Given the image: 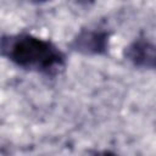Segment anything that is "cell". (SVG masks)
<instances>
[{"instance_id": "1", "label": "cell", "mask_w": 156, "mask_h": 156, "mask_svg": "<svg viewBox=\"0 0 156 156\" xmlns=\"http://www.w3.org/2000/svg\"><path fill=\"white\" fill-rule=\"evenodd\" d=\"M0 52L16 67L46 77L60 74L67 63L66 54L54 41L26 32L4 34Z\"/></svg>"}, {"instance_id": "2", "label": "cell", "mask_w": 156, "mask_h": 156, "mask_svg": "<svg viewBox=\"0 0 156 156\" xmlns=\"http://www.w3.org/2000/svg\"><path fill=\"white\" fill-rule=\"evenodd\" d=\"M111 33L105 29L82 28L68 44L71 51L83 56H105L110 50Z\"/></svg>"}, {"instance_id": "3", "label": "cell", "mask_w": 156, "mask_h": 156, "mask_svg": "<svg viewBox=\"0 0 156 156\" xmlns=\"http://www.w3.org/2000/svg\"><path fill=\"white\" fill-rule=\"evenodd\" d=\"M123 57L132 66L145 71H156V43L138 37L123 49Z\"/></svg>"}, {"instance_id": "4", "label": "cell", "mask_w": 156, "mask_h": 156, "mask_svg": "<svg viewBox=\"0 0 156 156\" xmlns=\"http://www.w3.org/2000/svg\"><path fill=\"white\" fill-rule=\"evenodd\" d=\"M91 156H118V155L116 152L111 151V150H101V151L94 152Z\"/></svg>"}]
</instances>
